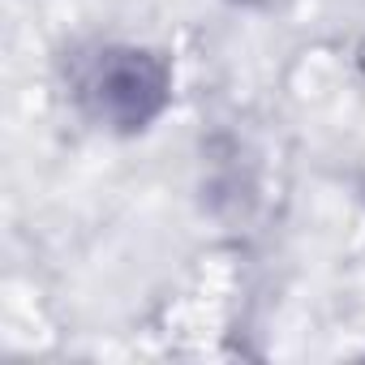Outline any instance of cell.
Instances as JSON below:
<instances>
[{
    "label": "cell",
    "instance_id": "cell-1",
    "mask_svg": "<svg viewBox=\"0 0 365 365\" xmlns=\"http://www.w3.org/2000/svg\"><path fill=\"white\" fill-rule=\"evenodd\" d=\"M168 99V69L159 56L138 48L103 52L86 78V103L99 120L116 129H142Z\"/></svg>",
    "mask_w": 365,
    "mask_h": 365
}]
</instances>
